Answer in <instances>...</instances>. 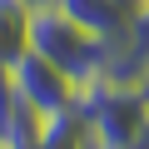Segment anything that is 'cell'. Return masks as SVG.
<instances>
[{"instance_id":"7","label":"cell","mask_w":149,"mask_h":149,"mask_svg":"<svg viewBox=\"0 0 149 149\" xmlns=\"http://www.w3.org/2000/svg\"><path fill=\"white\" fill-rule=\"evenodd\" d=\"M35 149H100V144L90 139V129H85L80 109H70V114H55V119L45 124V134H40V144H35Z\"/></svg>"},{"instance_id":"5","label":"cell","mask_w":149,"mask_h":149,"mask_svg":"<svg viewBox=\"0 0 149 149\" xmlns=\"http://www.w3.org/2000/svg\"><path fill=\"white\" fill-rule=\"evenodd\" d=\"M45 114L40 109H30L20 95H10V104L0 109V144L5 149H35L40 144V134H45Z\"/></svg>"},{"instance_id":"1","label":"cell","mask_w":149,"mask_h":149,"mask_svg":"<svg viewBox=\"0 0 149 149\" xmlns=\"http://www.w3.org/2000/svg\"><path fill=\"white\" fill-rule=\"evenodd\" d=\"M80 119L100 149H149V104L139 85L95 80L80 90Z\"/></svg>"},{"instance_id":"3","label":"cell","mask_w":149,"mask_h":149,"mask_svg":"<svg viewBox=\"0 0 149 149\" xmlns=\"http://www.w3.org/2000/svg\"><path fill=\"white\" fill-rule=\"evenodd\" d=\"M10 90L30 104V109H40L45 119H55V114H70L74 104H80V85L70 80V74H60L50 60H40L35 50H25L10 70Z\"/></svg>"},{"instance_id":"4","label":"cell","mask_w":149,"mask_h":149,"mask_svg":"<svg viewBox=\"0 0 149 149\" xmlns=\"http://www.w3.org/2000/svg\"><path fill=\"white\" fill-rule=\"evenodd\" d=\"M55 10H65L80 30H90L95 40H119L124 35V25H129V10L119 5V0H50Z\"/></svg>"},{"instance_id":"8","label":"cell","mask_w":149,"mask_h":149,"mask_svg":"<svg viewBox=\"0 0 149 149\" xmlns=\"http://www.w3.org/2000/svg\"><path fill=\"white\" fill-rule=\"evenodd\" d=\"M124 45L149 65V0H144V5L139 10H129V25H124Z\"/></svg>"},{"instance_id":"10","label":"cell","mask_w":149,"mask_h":149,"mask_svg":"<svg viewBox=\"0 0 149 149\" xmlns=\"http://www.w3.org/2000/svg\"><path fill=\"white\" fill-rule=\"evenodd\" d=\"M25 5H30V10H40V5H50V0H25Z\"/></svg>"},{"instance_id":"9","label":"cell","mask_w":149,"mask_h":149,"mask_svg":"<svg viewBox=\"0 0 149 149\" xmlns=\"http://www.w3.org/2000/svg\"><path fill=\"white\" fill-rule=\"evenodd\" d=\"M119 5H124V10H139V5H144V0H119Z\"/></svg>"},{"instance_id":"11","label":"cell","mask_w":149,"mask_h":149,"mask_svg":"<svg viewBox=\"0 0 149 149\" xmlns=\"http://www.w3.org/2000/svg\"><path fill=\"white\" fill-rule=\"evenodd\" d=\"M0 149H5V144H0Z\"/></svg>"},{"instance_id":"2","label":"cell","mask_w":149,"mask_h":149,"mask_svg":"<svg viewBox=\"0 0 149 149\" xmlns=\"http://www.w3.org/2000/svg\"><path fill=\"white\" fill-rule=\"evenodd\" d=\"M30 50L40 55V60H50L60 74H70L74 85H95V80H104V60H109V45L104 40H95L90 30H80L65 10H55V5H40L35 15H30Z\"/></svg>"},{"instance_id":"6","label":"cell","mask_w":149,"mask_h":149,"mask_svg":"<svg viewBox=\"0 0 149 149\" xmlns=\"http://www.w3.org/2000/svg\"><path fill=\"white\" fill-rule=\"evenodd\" d=\"M30 5L25 0H0V70H10L30 50Z\"/></svg>"}]
</instances>
